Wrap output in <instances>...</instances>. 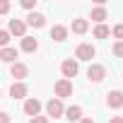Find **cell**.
<instances>
[{
	"label": "cell",
	"instance_id": "1",
	"mask_svg": "<svg viewBox=\"0 0 123 123\" xmlns=\"http://www.w3.org/2000/svg\"><path fill=\"white\" fill-rule=\"evenodd\" d=\"M55 99H60V101H63V99H68V97H73V80H58L55 82Z\"/></svg>",
	"mask_w": 123,
	"mask_h": 123
},
{
	"label": "cell",
	"instance_id": "2",
	"mask_svg": "<svg viewBox=\"0 0 123 123\" xmlns=\"http://www.w3.org/2000/svg\"><path fill=\"white\" fill-rule=\"evenodd\" d=\"M46 113H48V118L53 116V118H60L65 113V106H63V101L60 99H48L46 101Z\"/></svg>",
	"mask_w": 123,
	"mask_h": 123
},
{
	"label": "cell",
	"instance_id": "3",
	"mask_svg": "<svg viewBox=\"0 0 123 123\" xmlns=\"http://www.w3.org/2000/svg\"><path fill=\"white\" fill-rule=\"evenodd\" d=\"M97 55V48L92 46V43H80L77 48H75V58L77 60H92Z\"/></svg>",
	"mask_w": 123,
	"mask_h": 123
},
{
	"label": "cell",
	"instance_id": "4",
	"mask_svg": "<svg viewBox=\"0 0 123 123\" xmlns=\"http://www.w3.org/2000/svg\"><path fill=\"white\" fill-rule=\"evenodd\" d=\"M104 77H106V68H104V65L92 63V65L87 68V80H89V82H101Z\"/></svg>",
	"mask_w": 123,
	"mask_h": 123
},
{
	"label": "cell",
	"instance_id": "5",
	"mask_svg": "<svg viewBox=\"0 0 123 123\" xmlns=\"http://www.w3.org/2000/svg\"><path fill=\"white\" fill-rule=\"evenodd\" d=\"M60 73H63V80H70V77H75V75L80 73V65H77V60H73V58L63 60V65H60Z\"/></svg>",
	"mask_w": 123,
	"mask_h": 123
},
{
	"label": "cell",
	"instance_id": "6",
	"mask_svg": "<svg viewBox=\"0 0 123 123\" xmlns=\"http://www.w3.org/2000/svg\"><path fill=\"white\" fill-rule=\"evenodd\" d=\"M7 31H10V36H19V39H24V36H27V22H24V19H10Z\"/></svg>",
	"mask_w": 123,
	"mask_h": 123
},
{
	"label": "cell",
	"instance_id": "7",
	"mask_svg": "<svg viewBox=\"0 0 123 123\" xmlns=\"http://www.w3.org/2000/svg\"><path fill=\"white\" fill-rule=\"evenodd\" d=\"M10 75L15 77V82H22V80L29 75V65H24V63H19V60H17V63L10 65Z\"/></svg>",
	"mask_w": 123,
	"mask_h": 123
},
{
	"label": "cell",
	"instance_id": "8",
	"mask_svg": "<svg viewBox=\"0 0 123 123\" xmlns=\"http://www.w3.org/2000/svg\"><path fill=\"white\" fill-rule=\"evenodd\" d=\"M39 111H41V101L36 97H27L24 99V113L34 118V116H39Z\"/></svg>",
	"mask_w": 123,
	"mask_h": 123
},
{
	"label": "cell",
	"instance_id": "9",
	"mask_svg": "<svg viewBox=\"0 0 123 123\" xmlns=\"http://www.w3.org/2000/svg\"><path fill=\"white\" fill-rule=\"evenodd\" d=\"M106 106L109 109H123V92L121 89H113L106 94Z\"/></svg>",
	"mask_w": 123,
	"mask_h": 123
},
{
	"label": "cell",
	"instance_id": "10",
	"mask_svg": "<svg viewBox=\"0 0 123 123\" xmlns=\"http://www.w3.org/2000/svg\"><path fill=\"white\" fill-rule=\"evenodd\" d=\"M17 55H19V51L15 48V46H5V48H0V60L3 63H17Z\"/></svg>",
	"mask_w": 123,
	"mask_h": 123
},
{
	"label": "cell",
	"instance_id": "11",
	"mask_svg": "<svg viewBox=\"0 0 123 123\" xmlns=\"http://www.w3.org/2000/svg\"><path fill=\"white\" fill-rule=\"evenodd\" d=\"M27 94H29V87L24 82H12L10 85V97L12 99H27Z\"/></svg>",
	"mask_w": 123,
	"mask_h": 123
},
{
	"label": "cell",
	"instance_id": "12",
	"mask_svg": "<svg viewBox=\"0 0 123 123\" xmlns=\"http://www.w3.org/2000/svg\"><path fill=\"white\" fill-rule=\"evenodd\" d=\"M27 27L41 29V27H46V17H43L41 12H29V17H27Z\"/></svg>",
	"mask_w": 123,
	"mask_h": 123
},
{
	"label": "cell",
	"instance_id": "13",
	"mask_svg": "<svg viewBox=\"0 0 123 123\" xmlns=\"http://www.w3.org/2000/svg\"><path fill=\"white\" fill-rule=\"evenodd\" d=\"M65 118H68L70 123H80V121H82V106H77V104H75V106H68V109H65Z\"/></svg>",
	"mask_w": 123,
	"mask_h": 123
},
{
	"label": "cell",
	"instance_id": "14",
	"mask_svg": "<svg viewBox=\"0 0 123 123\" xmlns=\"http://www.w3.org/2000/svg\"><path fill=\"white\" fill-rule=\"evenodd\" d=\"M109 17V12H106V7L104 5H97V7H92V15H89V19H94L97 24H104V19Z\"/></svg>",
	"mask_w": 123,
	"mask_h": 123
},
{
	"label": "cell",
	"instance_id": "15",
	"mask_svg": "<svg viewBox=\"0 0 123 123\" xmlns=\"http://www.w3.org/2000/svg\"><path fill=\"white\" fill-rule=\"evenodd\" d=\"M51 39H53V41H65V39H68V27H63V24H53Z\"/></svg>",
	"mask_w": 123,
	"mask_h": 123
},
{
	"label": "cell",
	"instance_id": "16",
	"mask_svg": "<svg viewBox=\"0 0 123 123\" xmlns=\"http://www.w3.org/2000/svg\"><path fill=\"white\" fill-rule=\"evenodd\" d=\"M19 48H22L24 53H34V51L39 48V41H36L34 36H24V39H22V43H19Z\"/></svg>",
	"mask_w": 123,
	"mask_h": 123
},
{
	"label": "cell",
	"instance_id": "17",
	"mask_svg": "<svg viewBox=\"0 0 123 123\" xmlns=\"http://www.w3.org/2000/svg\"><path fill=\"white\" fill-rule=\"evenodd\" d=\"M73 34H85L87 29H89V22L87 19H82V17H77V19H73Z\"/></svg>",
	"mask_w": 123,
	"mask_h": 123
},
{
	"label": "cell",
	"instance_id": "18",
	"mask_svg": "<svg viewBox=\"0 0 123 123\" xmlns=\"http://www.w3.org/2000/svg\"><path fill=\"white\" fill-rule=\"evenodd\" d=\"M106 36H111V29L106 24H97L94 27V39H106Z\"/></svg>",
	"mask_w": 123,
	"mask_h": 123
},
{
	"label": "cell",
	"instance_id": "19",
	"mask_svg": "<svg viewBox=\"0 0 123 123\" xmlns=\"http://www.w3.org/2000/svg\"><path fill=\"white\" fill-rule=\"evenodd\" d=\"M10 39H12V36H10L7 29H0V48H5V46L10 43Z\"/></svg>",
	"mask_w": 123,
	"mask_h": 123
},
{
	"label": "cell",
	"instance_id": "20",
	"mask_svg": "<svg viewBox=\"0 0 123 123\" xmlns=\"http://www.w3.org/2000/svg\"><path fill=\"white\" fill-rule=\"evenodd\" d=\"M111 51H113V55H116V58H123V41H116Z\"/></svg>",
	"mask_w": 123,
	"mask_h": 123
},
{
	"label": "cell",
	"instance_id": "21",
	"mask_svg": "<svg viewBox=\"0 0 123 123\" xmlns=\"http://www.w3.org/2000/svg\"><path fill=\"white\" fill-rule=\"evenodd\" d=\"M111 34H113L118 41H123V24H116V27L111 29Z\"/></svg>",
	"mask_w": 123,
	"mask_h": 123
},
{
	"label": "cell",
	"instance_id": "22",
	"mask_svg": "<svg viewBox=\"0 0 123 123\" xmlns=\"http://www.w3.org/2000/svg\"><path fill=\"white\" fill-rule=\"evenodd\" d=\"M22 7H24V10H29V12H34V7H36V0H22Z\"/></svg>",
	"mask_w": 123,
	"mask_h": 123
},
{
	"label": "cell",
	"instance_id": "23",
	"mask_svg": "<svg viewBox=\"0 0 123 123\" xmlns=\"http://www.w3.org/2000/svg\"><path fill=\"white\" fill-rule=\"evenodd\" d=\"M10 12V3L7 0H0V15H7Z\"/></svg>",
	"mask_w": 123,
	"mask_h": 123
},
{
	"label": "cell",
	"instance_id": "24",
	"mask_svg": "<svg viewBox=\"0 0 123 123\" xmlns=\"http://www.w3.org/2000/svg\"><path fill=\"white\" fill-rule=\"evenodd\" d=\"M0 123H12V116L7 111H0Z\"/></svg>",
	"mask_w": 123,
	"mask_h": 123
},
{
	"label": "cell",
	"instance_id": "25",
	"mask_svg": "<svg viewBox=\"0 0 123 123\" xmlns=\"http://www.w3.org/2000/svg\"><path fill=\"white\" fill-rule=\"evenodd\" d=\"M29 123H48V116H34Z\"/></svg>",
	"mask_w": 123,
	"mask_h": 123
},
{
	"label": "cell",
	"instance_id": "26",
	"mask_svg": "<svg viewBox=\"0 0 123 123\" xmlns=\"http://www.w3.org/2000/svg\"><path fill=\"white\" fill-rule=\"evenodd\" d=\"M109 123H123V116H111V121Z\"/></svg>",
	"mask_w": 123,
	"mask_h": 123
},
{
	"label": "cell",
	"instance_id": "27",
	"mask_svg": "<svg viewBox=\"0 0 123 123\" xmlns=\"http://www.w3.org/2000/svg\"><path fill=\"white\" fill-rule=\"evenodd\" d=\"M80 123H94V118H85V116H82V121H80Z\"/></svg>",
	"mask_w": 123,
	"mask_h": 123
}]
</instances>
